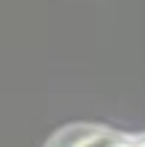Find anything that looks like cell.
<instances>
[{"label": "cell", "instance_id": "obj_1", "mask_svg": "<svg viewBox=\"0 0 145 147\" xmlns=\"http://www.w3.org/2000/svg\"><path fill=\"white\" fill-rule=\"evenodd\" d=\"M44 147H130V136L104 124H68L56 129Z\"/></svg>", "mask_w": 145, "mask_h": 147}, {"label": "cell", "instance_id": "obj_2", "mask_svg": "<svg viewBox=\"0 0 145 147\" xmlns=\"http://www.w3.org/2000/svg\"><path fill=\"white\" fill-rule=\"evenodd\" d=\"M130 147H145V132H139V136H130Z\"/></svg>", "mask_w": 145, "mask_h": 147}]
</instances>
